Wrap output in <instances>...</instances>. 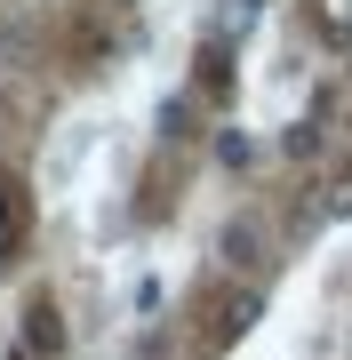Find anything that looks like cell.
<instances>
[{"label": "cell", "mask_w": 352, "mask_h": 360, "mask_svg": "<svg viewBox=\"0 0 352 360\" xmlns=\"http://www.w3.org/2000/svg\"><path fill=\"white\" fill-rule=\"evenodd\" d=\"M288 153H296V160L320 153V129H313V120H296V129H288Z\"/></svg>", "instance_id": "obj_3"}, {"label": "cell", "mask_w": 352, "mask_h": 360, "mask_svg": "<svg viewBox=\"0 0 352 360\" xmlns=\"http://www.w3.org/2000/svg\"><path fill=\"white\" fill-rule=\"evenodd\" d=\"M313 32L344 49V40H352V0H313Z\"/></svg>", "instance_id": "obj_1"}, {"label": "cell", "mask_w": 352, "mask_h": 360, "mask_svg": "<svg viewBox=\"0 0 352 360\" xmlns=\"http://www.w3.org/2000/svg\"><path fill=\"white\" fill-rule=\"evenodd\" d=\"M248 321H256V296L240 288V296H224V321H216V336H240Z\"/></svg>", "instance_id": "obj_2"}, {"label": "cell", "mask_w": 352, "mask_h": 360, "mask_svg": "<svg viewBox=\"0 0 352 360\" xmlns=\"http://www.w3.org/2000/svg\"><path fill=\"white\" fill-rule=\"evenodd\" d=\"M248 248H256V232H248V224H233V232H224V257H233V264H248Z\"/></svg>", "instance_id": "obj_4"}]
</instances>
